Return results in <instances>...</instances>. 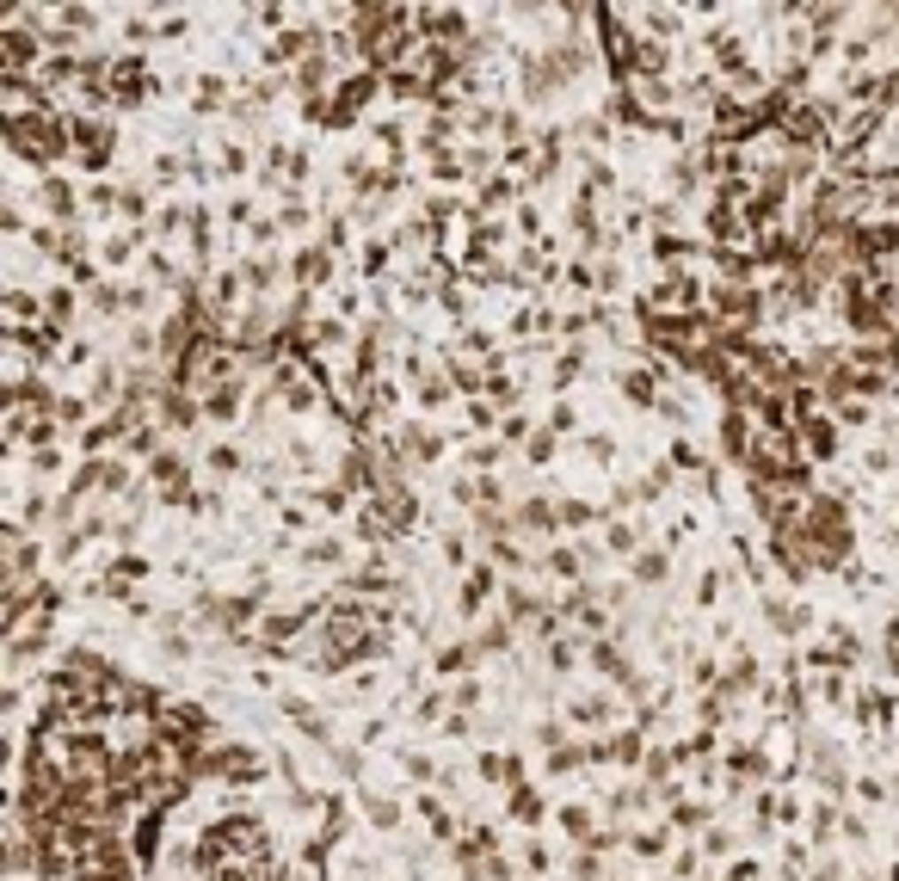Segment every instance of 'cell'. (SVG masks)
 I'll return each instance as SVG.
<instances>
[{"instance_id": "cell-1", "label": "cell", "mask_w": 899, "mask_h": 881, "mask_svg": "<svg viewBox=\"0 0 899 881\" xmlns=\"http://www.w3.org/2000/svg\"><path fill=\"white\" fill-rule=\"evenodd\" d=\"M6 136H12V154L19 160H37V167H50V160L68 154V118H56L50 105L31 112V118H19V124H6Z\"/></svg>"}, {"instance_id": "cell-2", "label": "cell", "mask_w": 899, "mask_h": 881, "mask_svg": "<svg viewBox=\"0 0 899 881\" xmlns=\"http://www.w3.org/2000/svg\"><path fill=\"white\" fill-rule=\"evenodd\" d=\"M68 154L81 167H105L118 154V129L105 124V118H68Z\"/></svg>"}, {"instance_id": "cell-3", "label": "cell", "mask_w": 899, "mask_h": 881, "mask_svg": "<svg viewBox=\"0 0 899 881\" xmlns=\"http://www.w3.org/2000/svg\"><path fill=\"white\" fill-rule=\"evenodd\" d=\"M376 87H383V74H376V68H364V74L339 81V87H333V99H327V124H358V118L370 112Z\"/></svg>"}, {"instance_id": "cell-4", "label": "cell", "mask_w": 899, "mask_h": 881, "mask_svg": "<svg viewBox=\"0 0 899 881\" xmlns=\"http://www.w3.org/2000/svg\"><path fill=\"white\" fill-rule=\"evenodd\" d=\"M794 438H801V450H807V463H832L838 450H844V425L832 419V413H807L801 425H794Z\"/></svg>"}, {"instance_id": "cell-5", "label": "cell", "mask_w": 899, "mask_h": 881, "mask_svg": "<svg viewBox=\"0 0 899 881\" xmlns=\"http://www.w3.org/2000/svg\"><path fill=\"white\" fill-rule=\"evenodd\" d=\"M616 388H623V401H629V407H659V401H665L653 370H623V377H616Z\"/></svg>"}, {"instance_id": "cell-6", "label": "cell", "mask_w": 899, "mask_h": 881, "mask_svg": "<svg viewBox=\"0 0 899 881\" xmlns=\"http://www.w3.org/2000/svg\"><path fill=\"white\" fill-rule=\"evenodd\" d=\"M567 715H573L579 728H604V721H616V697H598V690H592V697H573Z\"/></svg>"}, {"instance_id": "cell-7", "label": "cell", "mask_w": 899, "mask_h": 881, "mask_svg": "<svg viewBox=\"0 0 899 881\" xmlns=\"http://www.w3.org/2000/svg\"><path fill=\"white\" fill-rule=\"evenodd\" d=\"M647 253H653L659 265H684V259H696V253H702V241H684V235H671V229H665V235H653V247H647Z\"/></svg>"}, {"instance_id": "cell-8", "label": "cell", "mask_w": 899, "mask_h": 881, "mask_svg": "<svg viewBox=\"0 0 899 881\" xmlns=\"http://www.w3.org/2000/svg\"><path fill=\"white\" fill-rule=\"evenodd\" d=\"M191 105H198V112H222V105H229V81H222V74H198V81H191Z\"/></svg>"}, {"instance_id": "cell-9", "label": "cell", "mask_w": 899, "mask_h": 881, "mask_svg": "<svg viewBox=\"0 0 899 881\" xmlns=\"http://www.w3.org/2000/svg\"><path fill=\"white\" fill-rule=\"evenodd\" d=\"M37 198H43V210H50L56 222H68V216H74V185H68V179H43V185H37Z\"/></svg>"}, {"instance_id": "cell-10", "label": "cell", "mask_w": 899, "mask_h": 881, "mask_svg": "<svg viewBox=\"0 0 899 881\" xmlns=\"http://www.w3.org/2000/svg\"><path fill=\"white\" fill-rule=\"evenodd\" d=\"M339 555H345V542H339V536H314V542H302V549H296V561H308V567H333Z\"/></svg>"}, {"instance_id": "cell-11", "label": "cell", "mask_w": 899, "mask_h": 881, "mask_svg": "<svg viewBox=\"0 0 899 881\" xmlns=\"http://www.w3.org/2000/svg\"><path fill=\"white\" fill-rule=\"evenodd\" d=\"M493 592H500V580H493L487 567H475V573L462 580V611H481V604H487Z\"/></svg>"}, {"instance_id": "cell-12", "label": "cell", "mask_w": 899, "mask_h": 881, "mask_svg": "<svg viewBox=\"0 0 899 881\" xmlns=\"http://www.w3.org/2000/svg\"><path fill=\"white\" fill-rule=\"evenodd\" d=\"M512 191H517L512 179H506V173H493V179H481V191H475V210H506V204H512Z\"/></svg>"}, {"instance_id": "cell-13", "label": "cell", "mask_w": 899, "mask_h": 881, "mask_svg": "<svg viewBox=\"0 0 899 881\" xmlns=\"http://www.w3.org/2000/svg\"><path fill=\"white\" fill-rule=\"evenodd\" d=\"M771 623L782 635H801V629H813V611L807 604H771Z\"/></svg>"}, {"instance_id": "cell-14", "label": "cell", "mask_w": 899, "mask_h": 881, "mask_svg": "<svg viewBox=\"0 0 899 881\" xmlns=\"http://www.w3.org/2000/svg\"><path fill=\"white\" fill-rule=\"evenodd\" d=\"M74 308H81V302H74V290H68V284L43 296V321H50V327H62V321H74Z\"/></svg>"}, {"instance_id": "cell-15", "label": "cell", "mask_w": 899, "mask_h": 881, "mask_svg": "<svg viewBox=\"0 0 899 881\" xmlns=\"http://www.w3.org/2000/svg\"><path fill=\"white\" fill-rule=\"evenodd\" d=\"M327 271H333V265H327V253H321V247L296 253V277H302V284H327Z\"/></svg>"}, {"instance_id": "cell-16", "label": "cell", "mask_w": 899, "mask_h": 881, "mask_svg": "<svg viewBox=\"0 0 899 881\" xmlns=\"http://www.w3.org/2000/svg\"><path fill=\"white\" fill-rule=\"evenodd\" d=\"M665 567H671V561H665V549H641V555H635V580H641V586H659V580H665Z\"/></svg>"}, {"instance_id": "cell-17", "label": "cell", "mask_w": 899, "mask_h": 881, "mask_svg": "<svg viewBox=\"0 0 899 881\" xmlns=\"http://www.w3.org/2000/svg\"><path fill=\"white\" fill-rule=\"evenodd\" d=\"M512 814H517V820H523V826H536V820H542L548 807H542V795H536V789L523 783V789H512Z\"/></svg>"}, {"instance_id": "cell-18", "label": "cell", "mask_w": 899, "mask_h": 881, "mask_svg": "<svg viewBox=\"0 0 899 881\" xmlns=\"http://www.w3.org/2000/svg\"><path fill=\"white\" fill-rule=\"evenodd\" d=\"M364 807H370L376 832H394V826H400V801H388V795H364Z\"/></svg>"}, {"instance_id": "cell-19", "label": "cell", "mask_w": 899, "mask_h": 881, "mask_svg": "<svg viewBox=\"0 0 899 881\" xmlns=\"http://www.w3.org/2000/svg\"><path fill=\"white\" fill-rule=\"evenodd\" d=\"M690 826H709V807L702 801H671V832H690Z\"/></svg>"}, {"instance_id": "cell-20", "label": "cell", "mask_w": 899, "mask_h": 881, "mask_svg": "<svg viewBox=\"0 0 899 881\" xmlns=\"http://www.w3.org/2000/svg\"><path fill=\"white\" fill-rule=\"evenodd\" d=\"M561 826H567V838H579V845H592V838H598V826H592V814H585V807H561Z\"/></svg>"}, {"instance_id": "cell-21", "label": "cell", "mask_w": 899, "mask_h": 881, "mask_svg": "<svg viewBox=\"0 0 899 881\" xmlns=\"http://www.w3.org/2000/svg\"><path fill=\"white\" fill-rule=\"evenodd\" d=\"M585 456H592L598 469H610V463H616V432H592V438H585Z\"/></svg>"}, {"instance_id": "cell-22", "label": "cell", "mask_w": 899, "mask_h": 881, "mask_svg": "<svg viewBox=\"0 0 899 881\" xmlns=\"http://www.w3.org/2000/svg\"><path fill=\"white\" fill-rule=\"evenodd\" d=\"M542 567H548V573H561V580H579V549H548V555H542Z\"/></svg>"}, {"instance_id": "cell-23", "label": "cell", "mask_w": 899, "mask_h": 881, "mask_svg": "<svg viewBox=\"0 0 899 881\" xmlns=\"http://www.w3.org/2000/svg\"><path fill=\"white\" fill-rule=\"evenodd\" d=\"M462 666H469V647H462V641H450V647L431 653V672H438V678H444V672H462Z\"/></svg>"}, {"instance_id": "cell-24", "label": "cell", "mask_w": 899, "mask_h": 881, "mask_svg": "<svg viewBox=\"0 0 899 881\" xmlns=\"http://www.w3.org/2000/svg\"><path fill=\"white\" fill-rule=\"evenodd\" d=\"M629 851H635V857H665V851H671V832H635Z\"/></svg>"}, {"instance_id": "cell-25", "label": "cell", "mask_w": 899, "mask_h": 881, "mask_svg": "<svg viewBox=\"0 0 899 881\" xmlns=\"http://www.w3.org/2000/svg\"><path fill=\"white\" fill-rule=\"evenodd\" d=\"M635 542H641L635 524H610V530H604V549H610V555H635Z\"/></svg>"}, {"instance_id": "cell-26", "label": "cell", "mask_w": 899, "mask_h": 881, "mask_svg": "<svg viewBox=\"0 0 899 881\" xmlns=\"http://www.w3.org/2000/svg\"><path fill=\"white\" fill-rule=\"evenodd\" d=\"M863 463H869V475H887V469L899 463V450H894V444H869V456H863Z\"/></svg>"}, {"instance_id": "cell-27", "label": "cell", "mask_w": 899, "mask_h": 881, "mask_svg": "<svg viewBox=\"0 0 899 881\" xmlns=\"http://www.w3.org/2000/svg\"><path fill=\"white\" fill-rule=\"evenodd\" d=\"M475 647H512V623H506V617H493V623L481 629V641H475Z\"/></svg>"}, {"instance_id": "cell-28", "label": "cell", "mask_w": 899, "mask_h": 881, "mask_svg": "<svg viewBox=\"0 0 899 881\" xmlns=\"http://www.w3.org/2000/svg\"><path fill=\"white\" fill-rule=\"evenodd\" d=\"M247 160H253L247 142H229V148H222V173H247Z\"/></svg>"}, {"instance_id": "cell-29", "label": "cell", "mask_w": 899, "mask_h": 881, "mask_svg": "<svg viewBox=\"0 0 899 881\" xmlns=\"http://www.w3.org/2000/svg\"><path fill=\"white\" fill-rule=\"evenodd\" d=\"M210 469H216V475H235V469H241V450H235V444H216V450H210Z\"/></svg>"}, {"instance_id": "cell-30", "label": "cell", "mask_w": 899, "mask_h": 881, "mask_svg": "<svg viewBox=\"0 0 899 881\" xmlns=\"http://www.w3.org/2000/svg\"><path fill=\"white\" fill-rule=\"evenodd\" d=\"M702 851H709V857H727V851H733V832H727V826H709V832H702Z\"/></svg>"}, {"instance_id": "cell-31", "label": "cell", "mask_w": 899, "mask_h": 881, "mask_svg": "<svg viewBox=\"0 0 899 881\" xmlns=\"http://www.w3.org/2000/svg\"><path fill=\"white\" fill-rule=\"evenodd\" d=\"M592 518H598V511H592L585 500H561V524H573V530H579V524H592Z\"/></svg>"}, {"instance_id": "cell-32", "label": "cell", "mask_w": 899, "mask_h": 881, "mask_svg": "<svg viewBox=\"0 0 899 881\" xmlns=\"http://www.w3.org/2000/svg\"><path fill=\"white\" fill-rule=\"evenodd\" d=\"M579 425V413H573V401H561L554 413H548V432H573Z\"/></svg>"}, {"instance_id": "cell-33", "label": "cell", "mask_w": 899, "mask_h": 881, "mask_svg": "<svg viewBox=\"0 0 899 881\" xmlns=\"http://www.w3.org/2000/svg\"><path fill=\"white\" fill-rule=\"evenodd\" d=\"M715 598H721V573H702V580H696V604H702V611H709V604H715Z\"/></svg>"}, {"instance_id": "cell-34", "label": "cell", "mask_w": 899, "mask_h": 881, "mask_svg": "<svg viewBox=\"0 0 899 881\" xmlns=\"http://www.w3.org/2000/svg\"><path fill=\"white\" fill-rule=\"evenodd\" d=\"M450 703H456V709H475V703H481V684H475V678H462V684L450 690Z\"/></svg>"}, {"instance_id": "cell-35", "label": "cell", "mask_w": 899, "mask_h": 881, "mask_svg": "<svg viewBox=\"0 0 899 881\" xmlns=\"http://www.w3.org/2000/svg\"><path fill=\"white\" fill-rule=\"evenodd\" d=\"M500 432H506V444H517V438H523V444H530V438H536V432H530V419H523V413H512V419H506V425H500Z\"/></svg>"}, {"instance_id": "cell-36", "label": "cell", "mask_w": 899, "mask_h": 881, "mask_svg": "<svg viewBox=\"0 0 899 881\" xmlns=\"http://www.w3.org/2000/svg\"><path fill=\"white\" fill-rule=\"evenodd\" d=\"M517 235H542V210H536V204L517 210Z\"/></svg>"}, {"instance_id": "cell-37", "label": "cell", "mask_w": 899, "mask_h": 881, "mask_svg": "<svg viewBox=\"0 0 899 881\" xmlns=\"http://www.w3.org/2000/svg\"><path fill=\"white\" fill-rule=\"evenodd\" d=\"M469 463H475V469H487V463H500V438H493V444H475V450H469Z\"/></svg>"}, {"instance_id": "cell-38", "label": "cell", "mask_w": 899, "mask_h": 881, "mask_svg": "<svg viewBox=\"0 0 899 881\" xmlns=\"http://www.w3.org/2000/svg\"><path fill=\"white\" fill-rule=\"evenodd\" d=\"M444 561L462 567V561H469V542H462V536H444Z\"/></svg>"}, {"instance_id": "cell-39", "label": "cell", "mask_w": 899, "mask_h": 881, "mask_svg": "<svg viewBox=\"0 0 899 881\" xmlns=\"http://www.w3.org/2000/svg\"><path fill=\"white\" fill-rule=\"evenodd\" d=\"M523 863H530V869H536V876H548V869H554V857H548V851H542V845H530V851H523Z\"/></svg>"}, {"instance_id": "cell-40", "label": "cell", "mask_w": 899, "mask_h": 881, "mask_svg": "<svg viewBox=\"0 0 899 881\" xmlns=\"http://www.w3.org/2000/svg\"><path fill=\"white\" fill-rule=\"evenodd\" d=\"M887 881H899V863H894V869H887Z\"/></svg>"}, {"instance_id": "cell-41", "label": "cell", "mask_w": 899, "mask_h": 881, "mask_svg": "<svg viewBox=\"0 0 899 881\" xmlns=\"http://www.w3.org/2000/svg\"><path fill=\"white\" fill-rule=\"evenodd\" d=\"M894 524H899V494H894Z\"/></svg>"}]
</instances>
